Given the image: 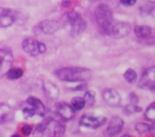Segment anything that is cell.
Here are the masks:
<instances>
[{
	"label": "cell",
	"instance_id": "obj_1",
	"mask_svg": "<svg viewBox=\"0 0 155 137\" xmlns=\"http://www.w3.org/2000/svg\"><path fill=\"white\" fill-rule=\"evenodd\" d=\"M56 77L61 81L84 82L92 77L90 70L85 68H63L54 72Z\"/></svg>",
	"mask_w": 155,
	"mask_h": 137
},
{
	"label": "cell",
	"instance_id": "obj_2",
	"mask_svg": "<svg viewBox=\"0 0 155 137\" xmlns=\"http://www.w3.org/2000/svg\"><path fill=\"white\" fill-rule=\"evenodd\" d=\"M95 16L97 24L101 31L108 35L113 23V15L112 11L108 5L101 4L95 8Z\"/></svg>",
	"mask_w": 155,
	"mask_h": 137
},
{
	"label": "cell",
	"instance_id": "obj_3",
	"mask_svg": "<svg viewBox=\"0 0 155 137\" xmlns=\"http://www.w3.org/2000/svg\"><path fill=\"white\" fill-rule=\"evenodd\" d=\"M68 21L71 26V36L73 37L78 36L83 33L86 28V21L78 13L75 12H69L67 15Z\"/></svg>",
	"mask_w": 155,
	"mask_h": 137
},
{
	"label": "cell",
	"instance_id": "obj_4",
	"mask_svg": "<svg viewBox=\"0 0 155 137\" xmlns=\"http://www.w3.org/2000/svg\"><path fill=\"white\" fill-rule=\"evenodd\" d=\"M139 86L146 90H155V67L148 68L142 74Z\"/></svg>",
	"mask_w": 155,
	"mask_h": 137
},
{
	"label": "cell",
	"instance_id": "obj_5",
	"mask_svg": "<svg viewBox=\"0 0 155 137\" xmlns=\"http://www.w3.org/2000/svg\"><path fill=\"white\" fill-rule=\"evenodd\" d=\"M131 26L127 22H117L112 24L108 36L114 39H120L130 34Z\"/></svg>",
	"mask_w": 155,
	"mask_h": 137
},
{
	"label": "cell",
	"instance_id": "obj_6",
	"mask_svg": "<svg viewBox=\"0 0 155 137\" xmlns=\"http://www.w3.org/2000/svg\"><path fill=\"white\" fill-rule=\"evenodd\" d=\"M107 119L102 116H94L92 115H84L80 118V124L83 127L88 128L97 129L104 125Z\"/></svg>",
	"mask_w": 155,
	"mask_h": 137
},
{
	"label": "cell",
	"instance_id": "obj_7",
	"mask_svg": "<svg viewBox=\"0 0 155 137\" xmlns=\"http://www.w3.org/2000/svg\"><path fill=\"white\" fill-rule=\"evenodd\" d=\"M13 62L12 52L0 48V78L5 75L11 68Z\"/></svg>",
	"mask_w": 155,
	"mask_h": 137
},
{
	"label": "cell",
	"instance_id": "obj_8",
	"mask_svg": "<svg viewBox=\"0 0 155 137\" xmlns=\"http://www.w3.org/2000/svg\"><path fill=\"white\" fill-rule=\"evenodd\" d=\"M17 18V12L7 8H0V27H8L14 24Z\"/></svg>",
	"mask_w": 155,
	"mask_h": 137
},
{
	"label": "cell",
	"instance_id": "obj_9",
	"mask_svg": "<svg viewBox=\"0 0 155 137\" xmlns=\"http://www.w3.org/2000/svg\"><path fill=\"white\" fill-rule=\"evenodd\" d=\"M103 99L110 107H118L120 105L121 97L117 91L114 89H107L102 93Z\"/></svg>",
	"mask_w": 155,
	"mask_h": 137
},
{
	"label": "cell",
	"instance_id": "obj_10",
	"mask_svg": "<svg viewBox=\"0 0 155 137\" xmlns=\"http://www.w3.org/2000/svg\"><path fill=\"white\" fill-rule=\"evenodd\" d=\"M124 122L119 117H114L109 122L106 130V134L109 137H114L119 134L124 128Z\"/></svg>",
	"mask_w": 155,
	"mask_h": 137
},
{
	"label": "cell",
	"instance_id": "obj_11",
	"mask_svg": "<svg viewBox=\"0 0 155 137\" xmlns=\"http://www.w3.org/2000/svg\"><path fill=\"white\" fill-rule=\"evenodd\" d=\"M54 124L51 121L39 124L33 132V137H54Z\"/></svg>",
	"mask_w": 155,
	"mask_h": 137
},
{
	"label": "cell",
	"instance_id": "obj_12",
	"mask_svg": "<svg viewBox=\"0 0 155 137\" xmlns=\"http://www.w3.org/2000/svg\"><path fill=\"white\" fill-rule=\"evenodd\" d=\"M22 48L26 53L32 56L39 54V42L32 38H27L22 42Z\"/></svg>",
	"mask_w": 155,
	"mask_h": 137
},
{
	"label": "cell",
	"instance_id": "obj_13",
	"mask_svg": "<svg viewBox=\"0 0 155 137\" xmlns=\"http://www.w3.org/2000/svg\"><path fill=\"white\" fill-rule=\"evenodd\" d=\"M57 112L59 116L64 121H70L74 116V110L68 103H59L57 106Z\"/></svg>",
	"mask_w": 155,
	"mask_h": 137
},
{
	"label": "cell",
	"instance_id": "obj_14",
	"mask_svg": "<svg viewBox=\"0 0 155 137\" xmlns=\"http://www.w3.org/2000/svg\"><path fill=\"white\" fill-rule=\"evenodd\" d=\"M27 103L34 110L36 115L44 117L45 115V108L43 103L36 97L30 96L27 98Z\"/></svg>",
	"mask_w": 155,
	"mask_h": 137
},
{
	"label": "cell",
	"instance_id": "obj_15",
	"mask_svg": "<svg viewBox=\"0 0 155 137\" xmlns=\"http://www.w3.org/2000/svg\"><path fill=\"white\" fill-rule=\"evenodd\" d=\"M59 27L60 25L58 21H50V20L42 21L39 26H37V28L45 34H51L54 33L58 30Z\"/></svg>",
	"mask_w": 155,
	"mask_h": 137
},
{
	"label": "cell",
	"instance_id": "obj_16",
	"mask_svg": "<svg viewBox=\"0 0 155 137\" xmlns=\"http://www.w3.org/2000/svg\"><path fill=\"white\" fill-rule=\"evenodd\" d=\"M13 117L14 112L12 107L5 103H0V124L8 122Z\"/></svg>",
	"mask_w": 155,
	"mask_h": 137
},
{
	"label": "cell",
	"instance_id": "obj_17",
	"mask_svg": "<svg viewBox=\"0 0 155 137\" xmlns=\"http://www.w3.org/2000/svg\"><path fill=\"white\" fill-rule=\"evenodd\" d=\"M43 89L45 95L51 100H55L59 96V89L56 85L50 81H45L43 83Z\"/></svg>",
	"mask_w": 155,
	"mask_h": 137
},
{
	"label": "cell",
	"instance_id": "obj_18",
	"mask_svg": "<svg viewBox=\"0 0 155 137\" xmlns=\"http://www.w3.org/2000/svg\"><path fill=\"white\" fill-rule=\"evenodd\" d=\"M134 32L137 37L145 39L151 35V28L146 25H139L135 27Z\"/></svg>",
	"mask_w": 155,
	"mask_h": 137
},
{
	"label": "cell",
	"instance_id": "obj_19",
	"mask_svg": "<svg viewBox=\"0 0 155 137\" xmlns=\"http://www.w3.org/2000/svg\"><path fill=\"white\" fill-rule=\"evenodd\" d=\"M24 74V71L21 68H10L8 70V71L6 74L8 79L11 80H17V79L21 78V77Z\"/></svg>",
	"mask_w": 155,
	"mask_h": 137
},
{
	"label": "cell",
	"instance_id": "obj_20",
	"mask_svg": "<svg viewBox=\"0 0 155 137\" xmlns=\"http://www.w3.org/2000/svg\"><path fill=\"white\" fill-rule=\"evenodd\" d=\"M86 106V102L83 98L74 97L71 100V107L74 111H81Z\"/></svg>",
	"mask_w": 155,
	"mask_h": 137
},
{
	"label": "cell",
	"instance_id": "obj_21",
	"mask_svg": "<svg viewBox=\"0 0 155 137\" xmlns=\"http://www.w3.org/2000/svg\"><path fill=\"white\" fill-rule=\"evenodd\" d=\"M145 117L148 121H155V102L151 103L145 112Z\"/></svg>",
	"mask_w": 155,
	"mask_h": 137
},
{
	"label": "cell",
	"instance_id": "obj_22",
	"mask_svg": "<svg viewBox=\"0 0 155 137\" xmlns=\"http://www.w3.org/2000/svg\"><path fill=\"white\" fill-rule=\"evenodd\" d=\"M53 132H54V137H63L65 133V127L61 123H54Z\"/></svg>",
	"mask_w": 155,
	"mask_h": 137
},
{
	"label": "cell",
	"instance_id": "obj_23",
	"mask_svg": "<svg viewBox=\"0 0 155 137\" xmlns=\"http://www.w3.org/2000/svg\"><path fill=\"white\" fill-rule=\"evenodd\" d=\"M124 77L125 78V80L130 83H134L137 80V74H136V72L134 70L132 69V68H129L124 73Z\"/></svg>",
	"mask_w": 155,
	"mask_h": 137
},
{
	"label": "cell",
	"instance_id": "obj_24",
	"mask_svg": "<svg viewBox=\"0 0 155 137\" xmlns=\"http://www.w3.org/2000/svg\"><path fill=\"white\" fill-rule=\"evenodd\" d=\"M84 100L86 105L88 106H92L95 102V93L93 91H88L85 93L84 95Z\"/></svg>",
	"mask_w": 155,
	"mask_h": 137
},
{
	"label": "cell",
	"instance_id": "obj_25",
	"mask_svg": "<svg viewBox=\"0 0 155 137\" xmlns=\"http://www.w3.org/2000/svg\"><path fill=\"white\" fill-rule=\"evenodd\" d=\"M136 130L139 133L143 134V133L150 131V125L145 124V123H138L136 125Z\"/></svg>",
	"mask_w": 155,
	"mask_h": 137
},
{
	"label": "cell",
	"instance_id": "obj_26",
	"mask_svg": "<svg viewBox=\"0 0 155 137\" xmlns=\"http://www.w3.org/2000/svg\"><path fill=\"white\" fill-rule=\"evenodd\" d=\"M142 108L137 106V105L130 104L125 108V112L127 114H131L133 112H142Z\"/></svg>",
	"mask_w": 155,
	"mask_h": 137
},
{
	"label": "cell",
	"instance_id": "obj_27",
	"mask_svg": "<svg viewBox=\"0 0 155 137\" xmlns=\"http://www.w3.org/2000/svg\"><path fill=\"white\" fill-rule=\"evenodd\" d=\"M23 114L26 118H31L36 115L34 110L32 108H25L23 110Z\"/></svg>",
	"mask_w": 155,
	"mask_h": 137
},
{
	"label": "cell",
	"instance_id": "obj_28",
	"mask_svg": "<svg viewBox=\"0 0 155 137\" xmlns=\"http://www.w3.org/2000/svg\"><path fill=\"white\" fill-rule=\"evenodd\" d=\"M32 130H33L32 127L31 126L28 125V124H26V125H24V127H22V129H21V132H22L23 134L26 136H30L32 133Z\"/></svg>",
	"mask_w": 155,
	"mask_h": 137
},
{
	"label": "cell",
	"instance_id": "obj_29",
	"mask_svg": "<svg viewBox=\"0 0 155 137\" xmlns=\"http://www.w3.org/2000/svg\"><path fill=\"white\" fill-rule=\"evenodd\" d=\"M130 104H133V105H137L138 102H139L137 95H136L135 93L130 94Z\"/></svg>",
	"mask_w": 155,
	"mask_h": 137
},
{
	"label": "cell",
	"instance_id": "obj_30",
	"mask_svg": "<svg viewBox=\"0 0 155 137\" xmlns=\"http://www.w3.org/2000/svg\"><path fill=\"white\" fill-rule=\"evenodd\" d=\"M121 3L125 6H132L136 4V0H120Z\"/></svg>",
	"mask_w": 155,
	"mask_h": 137
},
{
	"label": "cell",
	"instance_id": "obj_31",
	"mask_svg": "<svg viewBox=\"0 0 155 137\" xmlns=\"http://www.w3.org/2000/svg\"><path fill=\"white\" fill-rule=\"evenodd\" d=\"M46 51V46L43 42H39V54H42Z\"/></svg>",
	"mask_w": 155,
	"mask_h": 137
},
{
	"label": "cell",
	"instance_id": "obj_32",
	"mask_svg": "<svg viewBox=\"0 0 155 137\" xmlns=\"http://www.w3.org/2000/svg\"><path fill=\"white\" fill-rule=\"evenodd\" d=\"M151 133H154L155 134V121L154 122H153V124H151V125H150V131Z\"/></svg>",
	"mask_w": 155,
	"mask_h": 137
},
{
	"label": "cell",
	"instance_id": "obj_33",
	"mask_svg": "<svg viewBox=\"0 0 155 137\" xmlns=\"http://www.w3.org/2000/svg\"><path fill=\"white\" fill-rule=\"evenodd\" d=\"M70 5H71V2H70L69 0H64V1L62 2V5H63L64 7H68V6H70Z\"/></svg>",
	"mask_w": 155,
	"mask_h": 137
},
{
	"label": "cell",
	"instance_id": "obj_34",
	"mask_svg": "<svg viewBox=\"0 0 155 137\" xmlns=\"http://www.w3.org/2000/svg\"><path fill=\"white\" fill-rule=\"evenodd\" d=\"M11 137H21V136H19L18 134H14V135H12Z\"/></svg>",
	"mask_w": 155,
	"mask_h": 137
},
{
	"label": "cell",
	"instance_id": "obj_35",
	"mask_svg": "<svg viewBox=\"0 0 155 137\" xmlns=\"http://www.w3.org/2000/svg\"><path fill=\"white\" fill-rule=\"evenodd\" d=\"M121 137H131V136H130V135H128V134H125V135H123V136Z\"/></svg>",
	"mask_w": 155,
	"mask_h": 137
}]
</instances>
